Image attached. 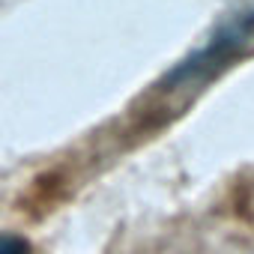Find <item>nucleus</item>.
<instances>
[{
    "label": "nucleus",
    "instance_id": "1",
    "mask_svg": "<svg viewBox=\"0 0 254 254\" xmlns=\"http://www.w3.org/2000/svg\"><path fill=\"white\" fill-rule=\"evenodd\" d=\"M0 254H33V248L18 236H0Z\"/></svg>",
    "mask_w": 254,
    "mask_h": 254
}]
</instances>
